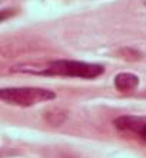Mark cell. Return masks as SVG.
I'll return each mask as SVG.
<instances>
[{"label":"cell","instance_id":"2","mask_svg":"<svg viewBox=\"0 0 146 158\" xmlns=\"http://www.w3.org/2000/svg\"><path fill=\"white\" fill-rule=\"evenodd\" d=\"M56 98L52 89L39 86H10L0 89V99L7 105L29 108L33 105L49 102Z\"/></svg>","mask_w":146,"mask_h":158},{"label":"cell","instance_id":"6","mask_svg":"<svg viewBox=\"0 0 146 158\" xmlns=\"http://www.w3.org/2000/svg\"><path fill=\"white\" fill-rule=\"evenodd\" d=\"M119 55L123 59H128V60H138V59H140V53L136 49H132V48H123V49L119 50Z\"/></svg>","mask_w":146,"mask_h":158},{"label":"cell","instance_id":"5","mask_svg":"<svg viewBox=\"0 0 146 158\" xmlns=\"http://www.w3.org/2000/svg\"><path fill=\"white\" fill-rule=\"evenodd\" d=\"M66 118H67L66 111H63V109H60V108L50 109V111H47V112L45 114V119H46L50 125H62Z\"/></svg>","mask_w":146,"mask_h":158},{"label":"cell","instance_id":"3","mask_svg":"<svg viewBox=\"0 0 146 158\" xmlns=\"http://www.w3.org/2000/svg\"><path fill=\"white\" fill-rule=\"evenodd\" d=\"M113 125L123 137L146 144V115H120Z\"/></svg>","mask_w":146,"mask_h":158},{"label":"cell","instance_id":"4","mask_svg":"<svg viewBox=\"0 0 146 158\" xmlns=\"http://www.w3.org/2000/svg\"><path fill=\"white\" fill-rule=\"evenodd\" d=\"M113 83L119 92H132L139 86V76L132 72H120L115 76Z\"/></svg>","mask_w":146,"mask_h":158},{"label":"cell","instance_id":"7","mask_svg":"<svg viewBox=\"0 0 146 158\" xmlns=\"http://www.w3.org/2000/svg\"><path fill=\"white\" fill-rule=\"evenodd\" d=\"M142 2H143V4H145V6H146V0H142Z\"/></svg>","mask_w":146,"mask_h":158},{"label":"cell","instance_id":"1","mask_svg":"<svg viewBox=\"0 0 146 158\" xmlns=\"http://www.w3.org/2000/svg\"><path fill=\"white\" fill-rule=\"evenodd\" d=\"M13 73H27L37 76H63V78L95 79L105 73V66L99 63H89L82 60L57 59L46 63H22L10 68Z\"/></svg>","mask_w":146,"mask_h":158}]
</instances>
